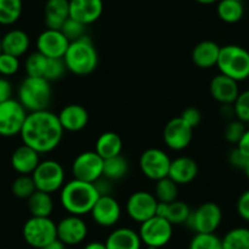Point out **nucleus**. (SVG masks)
Segmentation results:
<instances>
[{
    "label": "nucleus",
    "mask_w": 249,
    "mask_h": 249,
    "mask_svg": "<svg viewBox=\"0 0 249 249\" xmlns=\"http://www.w3.org/2000/svg\"><path fill=\"white\" fill-rule=\"evenodd\" d=\"M216 66L220 73L237 81V82L248 80L249 52L241 45H224L220 49Z\"/></svg>",
    "instance_id": "nucleus-5"
},
{
    "label": "nucleus",
    "mask_w": 249,
    "mask_h": 249,
    "mask_svg": "<svg viewBox=\"0 0 249 249\" xmlns=\"http://www.w3.org/2000/svg\"><path fill=\"white\" fill-rule=\"evenodd\" d=\"M222 221V210L216 203L207 202L191 212L186 226L196 233H215Z\"/></svg>",
    "instance_id": "nucleus-8"
},
{
    "label": "nucleus",
    "mask_w": 249,
    "mask_h": 249,
    "mask_svg": "<svg viewBox=\"0 0 249 249\" xmlns=\"http://www.w3.org/2000/svg\"><path fill=\"white\" fill-rule=\"evenodd\" d=\"M28 112L18 100L9 99L0 103V136L14 137L20 135Z\"/></svg>",
    "instance_id": "nucleus-10"
},
{
    "label": "nucleus",
    "mask_w": 249,
    "mask_h": 249,
    "mask_svg": "<svg viewBox=\"0 0 249 249\" xmlns=\"http://www.w3.org/2000/svg\"><path fill=\"white\" fill-rule=\"evenodd\" d=\"M68 71L76 76H88L95 71L99 56L93 40L88 36L71 42L64 56Z\"/></svg>",
    "instance_id": "nucleus-3"
},
{
    "label": "nucleus",
    "mask_w": 249,
    "mask_h": 249,
    "mask_svg": "<svg viewBox=\"0 0 249 249\" xmlns=\"http://www.w3.org/2000/svg\"><path fill=\"white\" fill-rule=\"evenodd\" d=\"M198 164L190 157H178L171 160L169 170V176L175 183L188 184L195 181L197 177Z\"/></svg>",
    "instance_id": "nucleus-21"
},
{
    "label": "nucleus",
    "mask_w": 249,
    "mask_h": 249,
    "mask_svg": "<svg viewBox=\"0 0 249 249\" xmlns=\"http://www.w3.org/2000/svg\"><path fill=\"white\" fill-rule=\"evenodd\" d=\"M138 233L142 243H144L148 248L159 249L171 241L174 226L166 219L155 215L141 224Z\"/></svg>",
    "instance_id": "nucleus-9"
},
{
    "label": "nucleus",
    "mask_w": 249,
    "mask_h": 249,
    "mask_svg": "<svg viewBox=\"0 0 249 249\" xmlns=\"http://www.w3.org/2000/svg\"><path fill=\"white\" fill-rule=\"evenodd\" d=\"M94 183L71 179L60 190V204L69 214L83 216L90 214L93 207L99 198Z\"/></svg>",
    "instance_id": "nucleus-2"
},
{
    "label": "nucleus",
    "mask_w": 249,
    "mask_h": 249,
    "mask_svg": "<svg viewBox=\"0 0 249 249\" xmlns=\"http://www.w3.org/2000/svg\"><path fill=\"white\" fill-rule=\"evenodd\" d=\"M83 249H107V246H105V243H103V242L93 241L89 242L88 244H86Z\"/></svg>",
    "instance_id": "nucleus-50"
},
{
    "label": "nucleus",
    "mask_w": 249,
    "mask_h": 249,
    "mask_svg": "<svg viewBox=\"0 0 249 249\" xmlns=\"http://www.w3.org/2000/svg\"><path fill=\"white\" fill-rule=\"evenodd\" d=\"M22 236L31 247L42 249L57 238L56 224L50 217L31 216L23 225Z\"/></svg>",
    "instance_id": "nucleus-7"
},
{
    "label": "nucleus",
    "mask_w": 249,
    "mask_h": 249,
    "mask_svg": "<svg viewBox=\"0 0 249 249\" xmlns=\"http://www.w3.org/2000/svg\"><path fill=\"white\" fill-rule=\"evenodd\" d=\"M237 148H238L247 158H249V128H247L243 137L241 138V141H239L238 144H237Z\"/></svg>",
    "instance_id": "nucleus-48"
},
{
    "label": "nucleus",
    "mask_w": 249,
    "mask_h": 249,
    "mask_svg": "<svg viewBox=\"0 0 249 249\" xmlns=\"http://www.w3.org/2000/svg\"><path fill=\"white\" fill-rule=\"evenodd\" d=\"M238 1H243V0H238Z\"/></svg>",
    "instance_id": "nucleus-54"
},
{
    "label": "nucleus",
    "mask_w": 249,
    "mask_h": 249,
    "mask_svg": "<svg viewBox=\"0 0 249 249\" xmlns=\"http://www.w3.org/2000/svg\"><path fill=\"white\" fill-rule=\"evenodd\" d=\"M236 119L244 124H249V89L241 92L233 103Z\"/></svg>",
    "instance_id": "nucleus-41"
},
{
    "label": "nucleus",
    "mask_w": 249,
    "mask_h": 249,
    "mask_svg": "<svg viewBox=\"0 0 249 249\" xmlns=\"http://www.w3.org/2000/svg\"><path fill=\"white\" fill-rule=\"evenodd\" d=\"M70 18L69 0H47L44 6V22L47 28L60 30Z\"/></svg>",
    "instance_id": "nucleus-23"
},
{
    "label": "nucleus",
    "mask_w": 249,
    "mask_h": 249,
    "mask_svg": "<svg viewBox=\"0 0 249 249\" xmlns=\"http://www.w3.org/2000/svg\"><path fill=\"white\" fill-rule=\"evenodd\" d=\"M196 1L199 4H203V5H210V4L216 3V1H219V0H196Z\"/></svg>",
    "instance_id": "nucleus-51"
},
{
    "label": "nucleus",
    "mask_w": 249,
    "mask_h": 249,
    "mask_svg": "<svg viewBox=\"0 0 249 249\" xmlns=\"http://www.w3.org/2000/svg\"><path fill=\"white\" fill-rule=\"evenodd\" d=\"M57 239L66 246L82 243L88 234V226L82 216L69 214L56 224Z\"/></svg>",
    "instance_id": "nucleus-15"
},
{
    "label": "nucleus",
    "mask_w": 249,
    "mask_h": 249,
    "mask_svg": "<svg viewBox=\"0 0 249 249\" xmlns=\"http://www.w3.org/2000/svg\"><path fill=\"white\" fill-rule=\"evenodd\" d=\"M107 249H141L142 241L138 232L130 227L115 229L105 241Z\"/></svg>",
    "instance_id": "nucleus-25"
},
{
    "label": "nucleus",
    "mask_w": 249,
    "mask_h": 249,
    "mask_svg": "<svg viewBox=\"0 0 249 249\" xmlns=\"http://www.w3.org/2000/svg\"><path fill=\"white\" fill-rule=\"evenodd\" d=\"M128 172V161L121 154L104 160L103 176L110 181H119Z\"/></svg>",
    "instance_id": "nucleus-30"
},
{
    "label": "nucleus",
    "mask_w": 249,
    "mask_h": 249,
    "mask_svg": "<svg viewBox=\"0 0 249 249\" xmlns=\"http://www.w3.org/2000/svg\"><path fill=\"white\" fill-rule=\"evenodd\" d=\"M86 30H87V26L83 25V23L78 22V21L73 20V18H69L65 21V23L62 25V27L60 28V31L62 32V35L65 36L69 39V42H75V40L81 39L82 37H85Z\"/></svg>",
    "instance_id": "nucleus-38"
},
{
    "label": "nucleus",
    "mask_w": 249,
    "mask_h": 249,
    "mask_svg": "<svg viewBox=\"0 0 249 249\" xmlns=\"http://www.w3.org/2000/svg\"><path fill=\"white\" fill-rule=\"evenodd\" d=\"M3 53L20 57L30 49V37L22 30H11L1 38Z\"/></svg>",
    "instance_id": "nucleus-26"
},
{
    "label": "nucleus",
    "mask_w": 249,
    "mask_h": 249,
    "mask_svg": "<svg viewBox=\"0 0 249 249\" xmlns=\"http://www.w3.org/2000/svg\"><path fill=\"white\" fill-rule=\"evenodd\" d=\"M61 127L68 132H80L87 127L89 115L87 109L80 104H69L57 114Z\"/></svg>",
    "instance_id": "nucleus-19"
},
{
    "label": "nucleus",
    "mask_w": 249,
    "mask_h": 249,
    "mask_svg": "<svg viewBox=\"0 0 249 249\" xmlns=\"http://www.w3.org/2000/svg\"><path fill=\"white\" fill-rule=\"evenodd\" d=\"M3 53V49H1V38H0V54Z\"/></svg>",
    "instance_id": "nucleus-53"
},
{
    "label": "nucleus",
    "mask_w": 249,
    "mask_h": 249,
    "mask_svg": "<svg viewBox=\"0 0 249 249\" xmlns=\"http://www.w3.org/2000/svg\"><path fill=\"white\" fill-rule=\"evenodd\" d=\"M246 131H247V127L244 122L239 121V120L237 119L231 120V121L227 122L226 127H225L224 137L229 143H232V144L237 145L239 141H241V138L243 137Z\"/></svg>",
    "instance_id": "nucleus-39"
},
{
    "label": "nucleus",
    "mask_w": 249,
    "mask_h": 249,
    "mask_svg": "<svg viewBox=\"0 0 249 249\" xmlns=\"http://www.w3.org/2000/svg\"><path fill=\"white\" fill-rule=\"evenodd\" d=\"M66 71H68V68H66L65 61H64V57L62 59H50L49 57L44 78L49 82L57 81L65 76Z\"/></svg>",
    "instance_id": "nucleus-40"
},
{
    "label": "nucleus",
    "mask_w": 249,
    "mask_h": 249,
    "mask_svg": "<svg viewBox=\"0 0 249 249\" xmlns=\"http://www.w3.org/2000/svg\"><path fill=\"white\" fill-rule=\"evenodd\" d=\"M122 147L124 144L121 137L116 132L107 131L98 137L94 150L105 160L121 154Z\"/></svg>",
    "instance_id": "nucleus-27"
},
{
    "label": "nucleus",
    "mask_w": 249,
    "mask_h": 249,
    "mask_svg": "<svg viewBox=\"0 0 249 249\" xmlns=\"http://www.w3.org/2000/svg\"><path fill=\"white\" fill-rule=\"evenodd\" d=\"M66 244H64L62 243L61 241H60V239H55V241H53V242H50L49 244H47V246L45 247H43L42 249H66Z\"/></svg>",
    "instance_id": "nucleus-49"
},
{
    "label": "nucleus",
    "mask_w": 249,
    "mask_h": 249,
    "mask_svg": "<svg viewBox=\"0 0 249 249\" xmlns=\"http://www.w3.org/2000/svg\"><path fill=\"white\" fill-rule=\"evenodd\" d=\"M193 130L181 116L174 117L165 124L162 140L165 144L175 152L186 149L193 140Z\"/></svg>",
    "instance_id": "nucleus-13"
},
{
    "label": "nucleus",
    "mask_w": 249,
    "mask_h": 249,
    "mask_svg": "<svg viewBox=\"0 0 249 249\" xmlns=\"http://www.w3.org/2000/svg\"><path fill=\"white\" fill-rule=\"evenodd\" d=\"M179 116L187 122V124H190L191 127L196 128L198 124L202 122V112L195 107H186L183 111L181 112Z\"/></svg>",
    "instance_id": "nucleus-43"
},
{
    "label": "nucleus",
    "mask_w": 249,
    "mask_h": 249,
    "mask_svg": "<svg viewBox=\"0 0 249 249\" xmlns=\"http://www.w3.org/2000/svg\"><path fill=\"white\" fill-rule=\"evenodd\" d=\"M178 184L175 183L170 177L159 179L155 182L154 196L158 202L162 203H172L177 200L178 196Z\"/></svg>",
    "instance_id": "nucleus-33"
},
{
    "label": "nucleus",
    "mask_w": 249,
    "mask_h": 249,
    "mask_svg": "<svg viewBox=\"0 0 249 249\" xmlns=\"http://www.w3.org/2000/svg\"><path fill=\"white\" fill-rule=\"evenodd\" d=\"M191 208L186 202L182 200H175V202L169 203L167 207V213L165 215V219L174 226V225L186 224L191 215Z\"/></svg>",
    "instance_id": "nucleus-35"
},
{
    "label": "nucleus",
    "mask_w": 249,
    "mask_h": 249,
    "mask_svg": "<svg viewBox=\"0 0 249 249\" xmlns=\"http://www.w3.org/2000/svg\"><path fill=\"white\" fill-rule=\"evenodd\" d=\"M48 59L49 57L44 56L39 52L28 55L25 61V71L28 77L44 78L48 66Z\"/></svg>",
    "instance_id": "nucleus-34"
},
{
    "label": "nucleus",
    "mask_w": 249,
    "mask_h": 249,
    "mask_svg": "<svg viewBox=\"0 0 249 249\" xmlns=\"http://www.w3.org/2000/svg\"><path fill=\"white\" fill-rule=\"evenodd\" d=\"M209 90L212 97L220 103L224 104H233L236 102L239 92L238 82L227 76L219 73L210 81Z\"/></svg>",
    "instance_id": "nucleus-20"
},
{
    "label": "nucleus",
    "mask_w": 249,
    "mask_h": 249,
    "mask_svg": "<svg viewBox=\"0 0 249 249\" xmlns=\"http://www.w3.org/2000/svg\"><path fill=\"white\" fill-rule=\"evenodd\" d=\"M70 18L88 26L98 21L104 10L103 0H69Z\"/></svg>",
    "instance_id": "nucleus-18"
},
{
    "label": "nucleus",
    "mask_w": 249,
    "mask_h": 249,
    "mask_svg": "<svg viewBox=\"0 0 249 249\" xmlns=\"http://www.w3.org/2000/svg\"><path fill=\"white\" fill-rule=\"evenodd\" d=\"M220 47L213 40H202L192 50V61L197 68L207 70L216 66L220 54Z\"/></svg>",
    "instance_id": "nucleus-24"
},
{
    "label": "nucleus",
    "mask_w": 249,
    "mask_h": 249,
    "mask_svg": "<svg viewBox=\"0 0 249 249\" xmlns=\"http://www.w3.org/2000/svg\"><path fill=\"white\" fill-rule=\"evenodd\" d=\"M39 153L28 145L22 144L14 150L11 166L20 175H32L40 162Z\"/></svg>",
    "instance_id": "nucleus-22"
},
{
    "label": "nucleus",
    "mask_w": 249,
    "mask_h": 249,
    "mask_svg": "<svg viewBox=\"0 0 249 249\" xmlns=\"http://www.w3.org/2000/svg\"><path fill=\"white\" fill-rule=\"evenodd\" d=\"M188 249H222V239L215 233H196Z\"/></svg>",
    "instance_id": "nucleus-37"
},
{
    "label": "nucleus",
    "mask_w": 249,
    "mask_h": 249,
    "mask_svg": "<svg viewBox=\"0 0 249 249\" xmlns=\"http://www.w3.org/2000/svg\"><path fill=\"white\" fill-rule=\"evenodd\" d=\"M20 69V60L14 55L1 53L0 54V75L13 76Z\"/></svg>",
    "instance_id": "nucleus-42"
},
{
    "label": "nucleus",
    "mask_w": 249,
    "mask_h": 249,
    "mask_svg": "<svg viewBox=\"0 0 249 249\" xmlns=\"http://www.w3.org/2000/svg\"><path fill=\"white\" fill-rule=\"evenodd\" d=\"M222 249H249V229L236 227L222 238Z\"/></svg>",
    "instance_id": "nucleus-31"
},
{
    "label": "nucleus",
    "mask_w": 249,
    "mask_h": 249,
    "mask_svg": "<svg viewBox=\"0 0 249 249\" xmlns=\"http://www.w3.org/2000/svg\"><path fill=\"white\" fill-rule=\"evenodd\" d=\"M104 159L95 150H87L75 158L72 162L73 178L94 183L103 176Z\"/></svg>",
    "instance_id": "nucleus-12"
},
{
    "label": "nucleus",
    "mask_w": 249,
    "mask_h": 249,
    "mask_svg": "<svg viewBox=\"0 0 249 249\" xmlns=\"http://www.w3.org/2000/svg\"><path fill=\"white\" fill-rule=\"evenodd\" d=\"M11 191L15 197L20 199H28L37 191V188L31 175H20L18 178L14 179Z\"/></svg>",
    "instance_id": "nucleus-36"
},
{
    "label": "nucleus",
    "mask_w": 249,
    "mask_h": 249,
    "mask_svg": "<svg viewBox=\"0 0 249 249\" xmlns=\"http://www.w3.org/2000/svg\"><path fill=\"white\" fill-rule=\"evenodd\" d=\"M217 16L226 23H237L243 18V1L238 0H219L216 8Z\"/></svg>",
    "instance_id": "nucleus-29"
},
{
    "label": "nucleus",
    "mask_w": 249,
    "mask_h": 249,
    "mask_svg": "<svg viewBox=\"0 0 249 249\" xmlns=\"http://www.w3.org/2000/svg\"><path fill=\"white\" fill-rule=\"evenodd\" d=\"M111 182L112 181L105 178L104 176H102L99 179H97V181L94 182V186L95 188H97L99 196H111V191H112Z\"/></svg>",
    "instance_id": "nucleus-47"
},
{
    "label": "nucleus",
    "mask_w": 249,
    "mask_h": 249,
    "mask_svg": "<svg viewBox=\"0 0 249 249\" xmlns=\"http://www.w3.org/2000/svg\"><path fill=\"white\" fill-rule=\"evenodd\" d=\"M157 205L158 200L153 193L147 191H138L128 197L126 203V212L133 221L142 224L150 217L155 216Z\"/></svg>",
    "instance_id": "nucleus-14"
},
{
    "label": "nucleus",
    "mask_w": 249,
    "mask_h": 249,
    "mask_svg": "<svg viewBox=\"0 0 249 249\" xmlns=\"http://www.w3.org/2000/svg\"><path fill=\"white\" fill-rule=\"evenodd\" d=\"M37 191L45 193H55L65 184V170L56 160H43L31 175Z\"/></svg>",
    "instance_id": "nucleus-6"
},
{
    "label": "nucleus",
    "mask_w": 249,
    "mask_h": 249,
    "mask_svg": "<svg viewBox=\"0 0 249 249\" xmlns=\"http://www.w3.org/2000/svg\"><path fill=\"white\" fill-rule=\"evenodd\" d=\"M92 219L102 227H112L121 217V207L112 196H100L93 207Z\"/></svg>",
    "instance_id": "nucleus-17"
},
{
    "label": "nucleus",
    "mask_w": 249,
    "mask_h": 249,
    "mask_svg": "<svg viewBox=\"0 0 249 249\" xmlns=\"http://www.w3.org/2000/svg\"><path fill=\"white\" fill-rule=\"evenodd\" d=\"M170 164V157L159 148H149L140 157V169L142 174L155 182L169 176Z\"/></svg>",
    "instance_id": "nucleus-11"
},
{
    "label": "nucleus",
    "mask_w": 249,
    "mask_h": 249,
    "mask_svg": "<svg viewBox=\"0 0 249 249\" xmlns=\"http://www.w3.org/2000/svg\"><path fill=\"white\" fill-rule=\"evenodd\" d=\"M27 207L32 216L50 217L54 210V202L52 195L42 191H36L27 199Z\"/></svg>",
    "instance_id": "nucleus-28"
},
{
    "label": "nucleus",
    "mask_w": 249,
    "mask_h": 249,
    "mask_svg": "<svg viewBox=\"0 0 249 249\" xmlns=\"http://www.w3.org/2000/svg\"><path fill=\"white\" fill-rule=\"evenodd\" d=\"M248 159L249 158H247L246 155H244L237 147L230 152V155H229L230 164H231L233 167H237V169L243 170L244 166H246L247 161H248Z\"/></svg>",
    "instance_id": "nucleus-45"
},
{
    "label": "nucleus",
    "mask_w": 249,
    "mask_h": 249,
    "mask_svg": "<svg viewBox=\"0 0 249 249\" xmlns=\"http://www.w3.org/2000/svg\"><path fill=\"white\" fill-rule=\"evenodd\" d=\"M22 14V0H0V25L18 22Z\"/></svg>",
    "instance_id": "nucleus-32"
},
{
    "label": "nucleus",
    "mask_w": 249,
    "mask_h": 249,
    "mask_svg": "<svg viewBox=\"0 0 249 249\" xmlns=\"http://www.w3.org/2000/svg\"><path fill=\"white\" fill-rule=\"evenodd\" d=\"M237 213L244 221L249 222V190L242 193L237 200Z\"/></svg>",
    "instance_id": "nucleus-44"
},
{
    "label": "nucleus",
    "mask_w": 249,
    "mask_h": 249,
    "mask_svg": "<svg viewBox=\"0 0 249 249\" xmlns=\"http://www.w3.org/2000/svg\"><path fill=\"white\" fill-rule=\"evenodd\" d=\"M13 86L10 81L0 77V103H4L9 99H13Z\"/></svg>",
    "instance_id": "nucleus-46"
},
{
    "label": "nucleus",
    "mask_w": 249,
    "mask_h": 249,
    "mask_svg": "<svg viewBox=\"0 0 249 249\" xmlns=\"http://www.w3.org/2000/svg\"><path fill=\"white\" fill-rule=\"evenodd\" d=\"M64 132L57 115L49 110H42L28 112L20 136L23 144L33 148L39 154H45L59 147Z\"/></svg>",
    "instance_id": "nucleus-1"
},
{
    "label": "nucleus",
    "mask_w": 249,
    "mask_h": 249,
    "mask_svg": "<svg viewBox=\"0 0 249 249\" xmlns=\"http://www.w3.org/2000/svg\"><path fill=\"white\" fill-rule=\"evenodd\" d=\"M248 80H249V77H248Z\"/></svg>",
    "instance_id": "nucleus-55"
},
{
    "label": "nucleus",
    "mask_w": 249,
    "mask_h": 249,
    "mask_svg": "<svg viewBox=\"0 0 249 249\" xmlns=\"http://www.w3.org/2000/svg\"><path fill=\"white\" fill-rule=\"evenodd\" d=\"M243 171H244V174H246L247 178H248V179H249V159H248V161H247L246 166H244Z\"/></svg>",
    "instance_id": "nucleus-52"
},
{
    "label": "nucleus",
    "mask_w": 249,
    "mask_h": 249,
    "mask_svg": "<svg viewBox=\"0 0 249 249\" xmlns=\"http://www.w3.org/2000/svg\"><path fill=\"white\" fill-rule=\"evenodd\" d=\"M248 181H249V179H248Z\"/></svg>",
    "instance_id": "nucleus-56"
},
{
    "label": "nucleus",
    "mask_w": 249,
    "mask_h": 249,
    "mask_svg": "<svg viewBox=\"0 0 249 249\" xmlns=\"http://www.w3.org/2000/svg\"><path fill=\"white\" fill-rule=\"evenodd\" d=\"M69 45L70 42L60 30L47 28L37 38V52L50 59H62Z\"/></svg>",
    "instance_id": "nucleus-16"
},
{
    "label": "nucleus",
    "mask_w": 249,
    "mask_h": 249,
    "mask_svg": "<svg viewBox=\"0 0 249 249\" xmlns=\"http://www.w3.org/2000/svg\"><path fill=\"white\" fill-rule=\"evenodd\" d=\"M52 87L45 78L26 77L18 87V102L27 112L48 110L52 102Z\"/></svg>",
    "instance_id": "nucleus-4"
}]
</instances>
